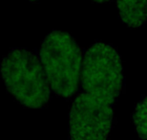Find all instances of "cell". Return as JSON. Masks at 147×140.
<instances>
[{
  "mask_svg": "<svg viewBox=\"0 0 147 140\" xmlns=\"http://www.w3.org/2000/svg\"><path fill=\"white\" fill-rule=\"evenodd\" d=\"M123 83L121 58L115 47L99 41L84 52L80 91L69 111V140L108 139Z\"/></svg>",
  "mask_w": 147,
  "mask_h": 140,
  "instance_id": "cell-1",
  "label": "cell"
},
{
  "mask_svg": "<svg viewBox=\"0 0 147 140\" xmlns=\"http://www.w3.org/2000/svg\"><path fill=\"white\" fill-rule=\"evenodd\" d=\"M0 73L8 91L26 108L41 109L51 99V87L36 53L13 48L3 57Z\"/></svg>",
  "mask_w": 147,
  "mask_h": 140,
  "instance_id": "cell-2",
  "label": "cell"
},
{
  "mask_svg": "<svg viewBox=\"0 0 147 140\" xmlns=\"http://www.w3.org/2000/svg\"><path fill=\"white\" fill-rule=\"evenodd\" d=\"M83 52L67 33L54 30L40 45V61L50 87L58 97L70 99L76 93L80 83Z\"/></svg>",
  "mask_w": 147,
  "mask_h": 140,
  "instance_id": "cell-3",
  "label": "cell"
},
{
  "mask_svg": "<svg viewBox=\"0 0 147 140\" xmlns=\"http://www.w3.org/2000/svg\"><path fill=\"white\" fill-rule=\"evenodd\" d=\"M117 6L121 21L129 27L147 23V0H117Z\"/></svg>",
  "mask_w": 147,
  "mask_h": 140,
  "instance_id": "cell-4",
  "label": "cell"
},
{
  "mask_svg": "<svg viewBox=\"0 0 147 140\" xmlns=\"http://www.w3.org/2000/svg\"><path fill=\"white\" fill-rule=\"evenodd\" d=\"M132 118L139 137L147 139V96L136 105Z\"/></svg>",
  "mask_w": 147,
  "mask_h": 140,
  "instance_id": "cell-5",
  "label": "cell"
},
{
  "mask_svg": "<svg viewBox=\"0 0 147 140\" xmlns=\"http://www.w3.org/2000/svg\"><path fill=\"white\" fill-rule=\"evenodd\" d=\"M92 1L95 3H106V2L111 1V0H92Z\"/></svg>",
  "mask_w": 147,
  "mask_h": 140,
  "instance_id": "cell-6",
  "label": "cell"
},
{
  "mask_svg": "<svg viewBox=\"0 0 147 140\" xmlns=\"http://www.w3.org/2000/svg\"><path fill=\"white\" fill-rule=\"evenodd\" d=\"M28 1H32V2H36V1H39V0H28Z\"/></svg>",
  "mask_w": 147,
  "mask_h": 140,
  "instance_id": "cell-7",
  "label": "cell"
}]
</instances>
